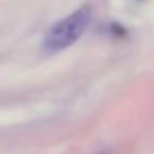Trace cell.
Instances as JSON below:
<instances>
[{"mask_svg": "<svg viewBox=\"0 0 154 154\" xmlns=\"http://www.w3.org/2000/svg\"><path fill=\"white\" fill-rule=\"evenodd\" d=\"M91 22V8L88 5H83L76 12L70 14L63 20L57 22L53 27L48 28L42 40V50L45 53H58L65 48L75 45L85 33Z\"/></svg>", "mask_w": 154, "mask_h": 154, "instance_id": "1", "label": "cell"}]
</instances>
